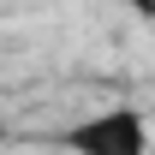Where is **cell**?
<instances>
[{
  "label": "cell",
  "mask_w": 155,
  "mask_h": 155,
  "mask_svg": "<svg viewBox=\"0 0 155 155\" xmlns=\"http://www.w3.org/2000/svg\"><path fill=\"white\" fill-rule=\"evenodd\" d=\"M60 149L78 155H149V119L143 107H101L60 131Z\"/></svg>",
  "instance_id": "cell-1"
},
{
  "label": "cell",
  "mask_w": 155,
  "mask_h": 155,
  "mask_svg": "<svg viewBox=\"0 0 155 155\" xmlns=\"http://www.w3.org/2000/svg\"><path fill=\"white\" fill-rule=\"evenodd\" d=\"M125 6H131L137 18H155V0H125Z\"/></svg>",
  "instance_id": "cell-2"
}]
</instances>
